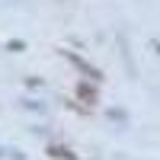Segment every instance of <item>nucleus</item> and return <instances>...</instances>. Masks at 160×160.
<instances>
[{
    "label": "nucleus",
    "mask_w": 160,
    "mask_h": 160,
    "mask_svg": "<svg viewBox=\"0 0 160 160\" xmlns=\"http://www.w3.org/2000/svg\"><path fill=\"white\" fill-rule=\"evenodd\" d=\"M64 58H68V61L74 64V68H80V71H83V74L93 80V83H99V80H102V74H99V71H93V68H90V64H87L83 58H77V55H74V51H64Z\"/></svg>",
    "instance_id": "f03ea898"
},
{
    "label": "nucleus",
    "mask_w": 160,
    "mask_h": 160,
    "mask_svg": "<svg viewBox=\"0 0 160 160\" xmlns=\"http://www.w3.org/2000/svg\"><path fill=\"white\" fill-rule=\"evenodd\" d=\"M154 48H157V51H160V42H154Z\"/></svg>",
    "instance_id": "39448f33"
},
{
    "label": "nucleus",
    "mask_w": 160,
    "mask_h": 160,
    "mask_svg": "<svg viewBox=\"0 0 160 160\" xmlns=\"http://www.w3.org/2000/svg\"><path fill=\"white\" fill-rule=\"evenodd\" d=\"M7 48H10V51H22L26 45H22V42H7Z\"/></svg>",
    "instance_id": "20e7f679"
},
{
    "label": "nucleus",
    "mask_w": 160,
    "mask_h": 160,
    "mask_svg": "<svg viewBox=\"0 0 160 160\" xmlns=\"http://www.w3.org/2000/svg\"><path fill=\"white\" fill-rule=\"evenodd\" d=\"M74 96H77L80 102H87V106H96V102H99V90L93 87V83H90V77H87V80H77Z\"/></svg>",
    "instance_id": "f257e3e1"
},
{
    "label": "nucleus",
    "mask_w": 160,
    "mask_h": 160,
    "mask_svg": "<svg viewBox=\"0 0 160 160\" xmlns=\"http://www.w3.org/2000/svg\"><path fill=\"white\" fill-rule=\"evenodd\" d=\"M48 157H55V160H80L71 148H64V144H51V148H48Z\"/></svg>",
    "instance_id": "7ed1b4c3"
}]
</instances>
